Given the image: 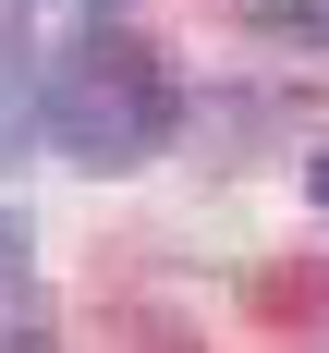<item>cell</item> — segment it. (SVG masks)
I'll return each mask as SVG.
<instances>
[{
    "instance_id": "6da1fadb",
    "label": "cell",
    "mask_w": 329,
    "mask_h": 353,
    "mask_svg": "<svg viewBox=\"0 0 329 353\" xmlns=\"http://www.w3.org/2000/svg\"><path fill=\"white\" fill-rule=\"evenodd\" d=\"M37 122H49V146L86 159V171H134V159L171 146V73H159V49H146L134 25L86 12V25L61 37V61L37 73Z\"/></svg>"
},
{
    "instance_id": "7a4b0ae2",
    "label": "cell",
    "mask_w": 329,
    "mask_h": 353,
    "mask_svg": "<svg viewBox=\"0 0 329 353\" xmlns=\"http://www.w3.org/2000/svg\"><path fill=\"white\" fill-rule=\"evenodd\" d=\"M37 329V268H25V232L0 219V341H25Z\"/></svg>"
},
{
    "instance_id": "3957f363",
    "label": "cell",
    "mask_w": 329,
    "mask_h": 353,
    "mask_svg": "<svg viewBox=\"0 0 329 353\" xmlns=\"http://www.w3.org/2000/svg\"><path fill=\"white\" fill-rule=\"evenodd\" d=\"M37 110V85H25V61L0 49V159H25V134H49V122H25Z\"/></svg>"
},
{
    "instance_id": "277c9868",
    "label": "cell",
    "mask_w": 329,
    "mask_h": 353,
    "mask_svg": "<svg viewBox=\"0 0 329 353\" xmlns=\"http://www.w3.org/2000/svg\"><path fill=\"white\" fill-rule=\"evenodd\" d=\"M256 25H292V37H317V25H329V0H256Z\"/></svg>"
},
{
    "instance_id": "5b68a950",
    "label": "cell",
    "mask_w": 329,
    "mask_h": 353,
    "mask_svg": "<svg viewBox=\"0 0 329 353\" xmlns=\"http://www.w3.org/2000/svg\"><path fill=\"white\" fill-rule=\"evenodd\" d=\"M305 195H317V208H329V146H317V171H305Z\"/></svg>"
},
{
    "instance_id": "8992f818",
    "label": "cell",
    "mask_w": 329,
    "mask_h": 353,
    "mask_svg": "<svg viewBox=\"0 0 329 353\" xmlns=\"http://www.w3.org/2000/svg\"><path fill=\"white\" fill-rule=\"evenodd\" d=\"M61 12H73V25H86V12H110V0H61Z\"/></svg>"
},
{
    "instance_id": "52a82bcc",
    "label": "cell",
    "mask_w": 329,
    "mask_h": 353,
    "mask_svg": "<svg viewBox=\"0 0 329 353\" xmlns=\"http://www.w3.org/2000/svg\"><path fill=\"white\" fill-rule=\"evenodd\" d=\"M0 49H12V0H0Z\"/></svg>"
}]
</instances>
